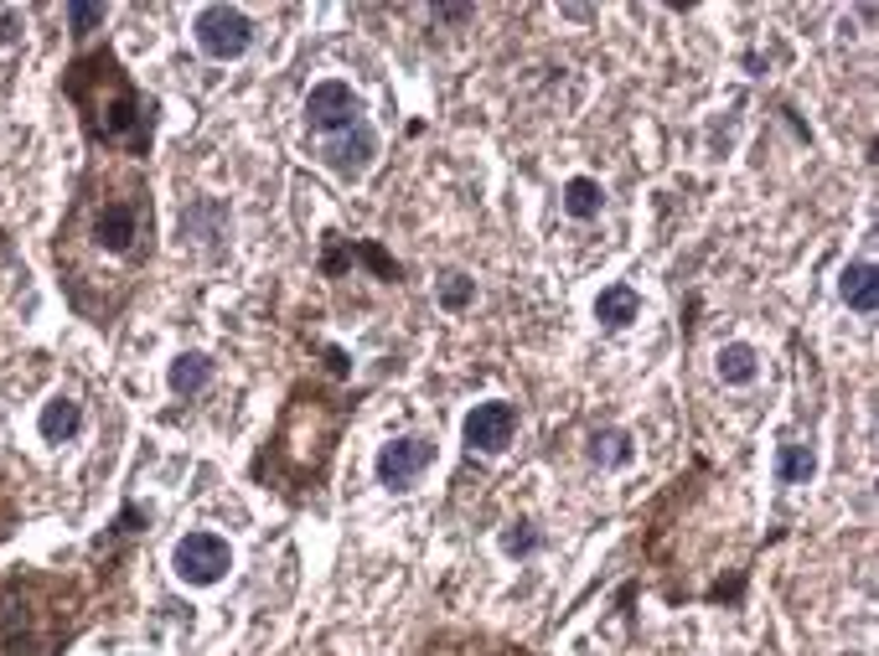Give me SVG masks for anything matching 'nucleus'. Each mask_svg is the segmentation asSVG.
<instances>
[{
  "label": "nucleus",
  "instance_id": "nucleus-5",
  "mask_svg": "<svg viewBox=\"0 0 879 656\" xmlns=\"http://www.w3.org/2000/svg\"><path fill=\"white\" fill-rule=\"evenodd\" d=\"M171 568H177L181 584L212 589V584L228 579V568H233V548H228V537H218V533H187L177 548H171Z\"/></svg>",
  "mask_w": 879,
  "mask_h": 656
},
{
  "label": "nucleus",
  "instance_id": "nucleus-1",
  "mask_svg": "<svg viewBox=\"0 0 879 656\" xmlns=\"http://www.w3.org/2000/svg\"><path fill=\"white\" fill-rule=\"evenodd\" d=\"M156 259V202L140 161L104 155L78 176L58 228V274L78 315L109 326Z\"/></svg>",
  "mask_w": 879,
  "mask_h": 656
},
{
  "label": "nucleus",
  "instance_id": "nucleus-4",
  "mask_svg": "<svg viewBox=\"0 0 879 656\" xmlns=\"http://www.w3.org/2000/svg\"><path fill=\"white\" fill-rule=\"evenodd\" d=\"M378 150H383V140H378V130L368 120H358L352 130L342 134H327L321 145H316V161L327 165L337 181H362L368 171L378 165Z\"/></svg>",
  "mask_w": 879,
  "mask_h": 656
},
{
  "label": "nucleus",
  "instance_id": "nucleus-8",
  "mask_svg": "<svg viewBox=\"0 0 879 656\" xmlns=\"http://www.w3.org/2000/svg\"><path fill=\"white\" fill-rule=\"evenodd\" d=\"M461 434H466V445H471V450L502 455V450L512 445V434H518V408H512V403H502V398L477 403V408L466 414Z\"/></svg>",
  "mask_w": 879,
  "mask_h": 656
},
{
  "label": "nucleus",
  "instance_id": "nucleus-22",
  "mask_svg": "<svg viewBox=\"0 0 879 656\" xmlns=\"http://www.w3.org/2000/svg\"><path fill=\"white\" fill-rule=\"evenodd\" d=\"M849 656H859V652H849Z\"/></svg>",
  "mask_w": 879,
  "mask_h": 656
},
{
  "label": "nucleus",
  "instance_id": "nucleus-17",
  "mask_svg": "<svg viewBox=\"0 0 879 656\" xmlns=\"http://www.w3.org/2000/svg\"><path fill=\"white\" fill-rule=\"evenodd\" d=\"M590 461H596V465H627L631 461V434L596 430V434H590Z\"/></svg>",
  "mask_w": 879,
  "mask_h": 656
},
{
  "label": "nucleus",
  "instance_id": "nucleus-15",
  "mask_svg": "<svg viewBox=\"0 0 879 656\" xmlns=\"http://www.w3.org/2000/svg\"><path fill=\"white\" fill-rule=\"evenodd\" d=\"M559 208H565L575 223H590V218H600V208H606V186H600L596 176H569L565 192H559Z\"/></svg>",
  "mask_w": 879,
  "mask_h": 656
},
{
  "label": "nucleus",
  "instance_id": "nucleus-18",
  "mask_svg": "<svg viewBox=\"0 0 879 656\" xmlns=\"http://www.w3.org/2000/svg\"><path fill=\"white\" fill-rule=\"evenodd\" d=\"M68 31H73L78 42H83V37H93V31L104 27V6H89V0H73V6H68Z\"/></svg>",
  "mask_w": 879,
  "mask_h": 656
},
{
  "label": "nucleus",
  "instance_id": "nucleus-10",
  "mask_svg": "<svg viewBox=\"0 0 879 656\" xmlns=\"http://www.w3.org/2000/svg\"><path fill=\"white\" fill-rule=\"evenodd\" d=\"M218 243L228 239V208L223 202H212V196H197L181 208V243Z\"/></svg>",
  "mask_w": 879,
  "mask_h": 656
},
{
  "label": "nucleus",
  "instance_id": "nucleus-13",
  "mask_svg": "<svg viewBox=\"0 0 879 656\" xmlns=\"http://www.w3.org/2000/svg\"><path fill=\"white\" fill-rule=\"evenodd\" d=\"M637 315H641V295L631 290V284H606V290L596 295V321L606 331H627Z\"/></svg>",
  "mask_w": 879,
  "mask_h": 656
},
{
  "label": "nucleus",
  "instance_id": "nucleus-21",
  "mask_svg": "<svg viewBox=\"0 0 879 656\" xmlns=\"http://www.w3.org/2000/svg\"><path fill=\"white\" fill-rule=\"evenodd\" d=\"M434 21H471L466 6H434Z\"/></svg>",
  "mask_w": 879,
  "mask_h": 656
},
{
  "label": "nucleus",
  "instance_id": "nucleus-14",
  "mask_svg": "<svg viewBox=\"0 0 879 656\" xmlns=\"http://www.w3.org/2000/svg\"><path fill=\"white\" fill-rule=\"evenodd\" d=\"M771 471L781 486H807V481L818 476V450L807 445V440H787V445H776Z\"/></svg>",
  "mask_w": 879,
  "mask_h": 656
},
{
  "label": "nucleus",
  "instance_id": "nucleus-12",
  "mask_svg": "<svg viewBox=\"0 0 879 656\" xmlns=\"http://www.w3.org/2000/svg\"><path fill=\"white\" fill-rule=\"evenodd\" d=\"M212 373H218V362H212L208 352H181V357H171V373H166V383H171V393H177V398H197V393L212 383Z\"/></svg>",
  "mask_w": 879,
  "mask_h": 656
},
{
  "label": "nucleus",
  "instance_id": "nucleus-19",
  "mask_svg": "<svg viewBox=\"0 0 879 656\" xmlns=\"http://www.w3.org/2000/svg\"><path fill=\"white\" fill-rule=\"evenodd\" d=\"M538 543H543V537H538L533 523H512L502 533V553H507V558H528V553H538Z\"/></svg>",
  "mask_w": 879,
  "mask_h": 656
},
{
  "label": "nucleus",
  "instance_id": "nucleus-6",
  "mask_svg": "<svg viewBox=\"0 0 879 656\" xmlns=\"http://www.w3.org/2000/svg\"><path fill=\"white\" fill-rule=\"evenodd\" d=\"M434 465V440L430 434H403V440H388L383 450H378V486H388V492H409V486H419L424 481V471Z\"/></svg>",
  "mask_w": 879,
  "mask_h": 656
},
{
  "label": "nucleus",
  "instance_id": "nucleus-2",
  "mask_svg": "<svg viewBox=\"0 0 879 656\" xmlns=\"http://www.w3.org/2000/svg\"><path fill=\"white\" fill-rule=\"evenodd\" d=\"M62 93H68V104L78 109V120H83V134H89L93 150L120 155V161H146L150 155L161 104L124 73V62L114 47H93V52L68 62Z\"/></svg>",
  "mask_w": 879,
  "mask_h": 656
},
{
  "label": "nucleus",
  "instance_id": "nucleus-20",
  "mask_svg": "<svg viewBox=\"0 0 879 656\" xmlns=\"http://www.w3.org/2000/svg\"><path fill=\"white\" fill-rule=\"evenodd\" d=\"M471 300H477V280H466V274L440 280V305H446V311H466Z\"/></svg>",
  "mask_w": 879,
  "mask_h": 656
},
{
  "label": "nucleus",
  "instance_id": "nucleus-11",
  "mask_svg": "<svg viewBox=\"0 0 879 656\" xmlns=\"http://www.w3.org/2000/svg\"><path fill=\"white\" fill-rule=\"evenodd\" d=\"M838 295H843V305L859 315H875L879 305V274L869 259H853V264H843V274H838Z\"/></svg>",
  "mask_w": 879,
  "mask_h": 656
},
{
  "label": "nucleus",
  "instance_id": "nucleus-7",
  "mask_svg": "<svg viewBox=\"0 0 879 656\" xmlns=\"http://www.w3.org/2000/svg\"><path fill=\"white\" fill-rule=\"evenodd\" d=\"M358 120H362V99L342 78H321V83L306 93V124H311L316 134H342Z\"/></svg>",
  "mask_w": 879,
  "mask_h": 656
},
{
  "label": "nucleus",
  "instance_id": "nucleus-9",
  "mask_svg": "<svg viewBox=\"0 0 879 656\" xmlns=\"http://www.w3.org/2000/svg\"><path fill=\"white\" fill-rule=\"evenodd\" d=\"M78 430H83V403L73 393H52L37 414V434L47 445H68V440H78Z\"/></svg>",
  "mask_w": 879,
  "mask_h": 656
},
{
  "label": "nucleus",
  "instance_id": "nucleus-3",
  "mask_svg": "<svg viewBox=\"0 0 879 656\" xmlns=\"http://www.w3.org/2000/svg\"><path fill=\"white\" fill-rule=\"evenodd\" d=\"M192 42L202 47V58L233 62L253 47V21L239 6H202V11L192 16Z\"/></svg>",
  "mask_w": 879,
  "mask_h": 656
},
{
  "label": "nucleus",
  "instance_id": "nucleus-16",
  "mask_svg": "<svg viewBox=\"0 0 879 656\" xmlns=\"http://www.w3.org/2000/svg\"><path fill=\"white\" fill-rule=\"evenodd\" d=\"M715 367H719V377H725L730 388H746V383H756V373H760V357H756V346H746V342H730V346H719Z\"/></svg>",
  "mask_w": 879,
  "mask_h": 656
}]
</instances>
